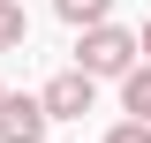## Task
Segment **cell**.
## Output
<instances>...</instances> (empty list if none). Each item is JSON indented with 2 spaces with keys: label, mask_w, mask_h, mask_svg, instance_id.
<instances>
[{
  "label": "cell",
  "mask_w": 151,
  "mask_h": 143,
  "mask_svg": "<svg viewBox=\"0 0 151 143\" xmlns=\"http://www.w3.org/2000/svg\"><path fill=\"white\" fill-rule=\"evenodd\" d=\"M129 60H136V30H121L113 15L83 23V38H76V68L91 75V83H106V75H121Z\"/></svg>",
  "instance_id": "obj_1"
},
{
  "label": "cell",
  "mask_w": 151,
  "mask_h": 143,
  "mask_svg": "<svg viewBox=\"0 0 151 143\" xmlns=\"http://www.w3.org/2000/svg\"><path fill=\"white\" fill-rule=\"evenodd\" d=\"M38 106H45V121H83V113L98 106V83H91L83 68H60L53 83L38 90Z\"/></svg>",
  "instance_id": "obj_2"
},
{
  "label": "cell",
  "mask_w": 151,
  "mask_h": 143,
  "mask_svg": "<svg viewBox=\"0 0 151 143\" xmlns=\"http://www.w3.org/2000/svg\"><path fill=\"white\" fill-rule=\"evenodd\" d=\"M45 106L38 98H15V90H0V143H45Z\"/></svg>",
  "instance_id": "obj_3"
},
{
  "label": "cell",
  "mask_w": 151,
  "mask_h": 143,
  "mask_svg": "<svg viewBox=\"0 0 151 143\" xmlns=\"http://www.w3.org/2000/svg\"><path fill=\"white\" fill-rule=\"evenodd\" d=\"M121 113L151 121V60H129V68H121Z\"/></svg>",
  "instance_id": "obj_4"
},
{
  "label": "cell",
  "mask_w": 151,
  "mask_h": 143,
  "mask_svg": "<svg viewBox=\"0 0 151 143\" xmlns=\"http://www.w3.org/2000/svg\"><path fill=\"white\" fill-rule=\"evenodd\" d=\"M23 38H30V15H23L15 0H0V53H15Z\"/></svg>",
  "instance_id": "obj_5"
},
{
  "label": "cell",
  "mask_w": 151,
  "mask_h": 143,
  "mask_svg": "<svg viewBox=\"0 0 151 143\" xmlns=\"http://www.w3.org/2000/svg\"><path fill=\"white\" fill-rule=\"evenodd\" d=\"M53 15L83 30V23H98V15H113V0H53Z\"/></svg>",
  "instance_id": "obj_6"
},
{
  "label": "cell",
  "mask_w": 151,
  "mask_h": 143,
  "mask_svg": "<svg viewBox=\"0 0 151 143\" xmlns=\"http://www.w3.org/2000/svg\"><path fill=\"white\" fill-rule=\"evenodd\" d=\"M106 143H151V121H136V113H129L121 128H106Z\"/></svg>",
  "instance_id": "obj_7"
},
{
  "label": "cell",
  "mask_w": 151,
  "mask_h": 143,
  "mask_svg": "<svg viewBox=\"0 0 151 143\" xmlns=\"http://www.w3.org/2000/svg\"><path fill=\"white\" fill-rule=\"evenodd\" d=\"M136 60H151V15H144V30H136Z\"/></svg>",
  "instance_id": "obj_8"
},
{
  "label": "cell",
  "mask_w": 151,
  "mask_h": 143,
  "mask_svg": "<svg viewBox=\"0 0 151 143\" xmlns=\"http://www.w3.org/2000/svg\"><path fill=\"white\" fill-rule=\"evenodd\" d=\"M0 90H8V83H0Z\"/></svg>",
  "instance_id": "obj_9"
}]
</instances>
